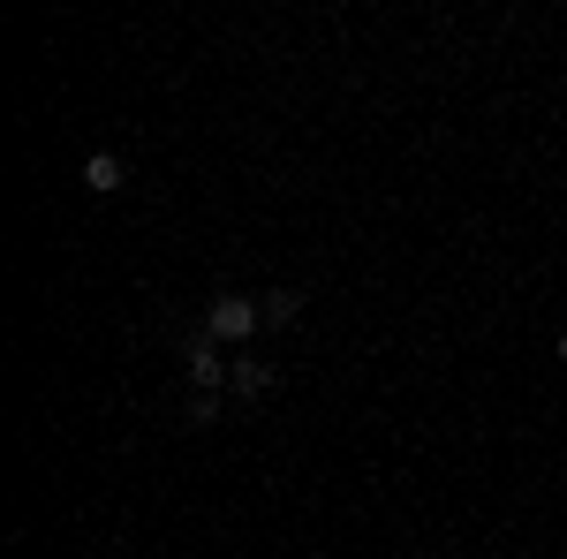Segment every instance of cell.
<instances>
[{
    "instance_id": "1",
    "label": "cell",
    "mask_w": 567,
    "mask_h": 559,
    "mask_svg": "<svg viewBox=\"0 0 567 559\" xmlns=\"http://www.w3.org/2000/svg\"><path fill=\"white\" fill-rule=\"evenodd\" d=\"M265 318H258V302L250 296H213V310H205V333H213L219 348H235V341H250Z\"/></svg>"
},
{
    "instance_id": "3",
    "label": "cell",
    "mask_w": 567,
    "mask_h": 559,
    "mask_svg": "<svg viewBox=\"0 0 567 559\" xmlns=\"http://www.w3.org/2000/svg\"><path fill=\"white\" fill-rule=\"evenodd\" d=\"M84 189L114 197V189H122V159H114V152H91V159H84Z\"/></svg>"
},
{
    "instance_id": "4",
    "label": "cell",
    "mask_w": 567,
    "mask_h": 559,
    "mask_svg": "<svg viewBox=\"0 0 567 559\" xmlns=\"http://www.w3.org/2000/svg\"><path fill=\"white\" fill-rule=\"evenodd\" d=\"M258 318L265 325H296V318H303V296H296V288H272V296H258Z\"/></svg>"
},
{
    "instance_id": "6",
    "label": "cell",
    "mask_w": 567,
    "mask_h": 559,
    "mask_svg": "<svg viewBox=\"0 0 567 559\" xmlns=\"http://www.w3.org/2000/svg\"><path fill=\"white\" fill-rule=\"evenodd\" d=\"M560 363H567V333H560Z\"/></svg>"
},
{
    "instance_id": "2",
    "label": "cell",
    "mask_w": 567,
    "mask_h": 559,
    "mask_svg": "<svg viewBox=\"0 0 567 559\" xmlns=\"http://www.w3.org/2000/svg\"><path fill=\"white\" fill-rule=\"evenodd\" d=\"M182 363H189V386H197V393H219V386H227V363H219V341L205 333V325H197V333L182 341Z\"/></svg>"
},
{
    "instance_id": "5",
    "label": "cell",
    "mask_w": 567,
    "mask_h": 559,
    "mask_svg": "<svg viewBox=\"0 0 567 559\" xmlns=\"http://www.w3.org/2000/svg\"><path fill=\"white\" fill-rule=\"evenodd\" d=\"M265 386H272V371H265V363H235V393H250V401H258Z\"/></svg>"
}]
</instances>
